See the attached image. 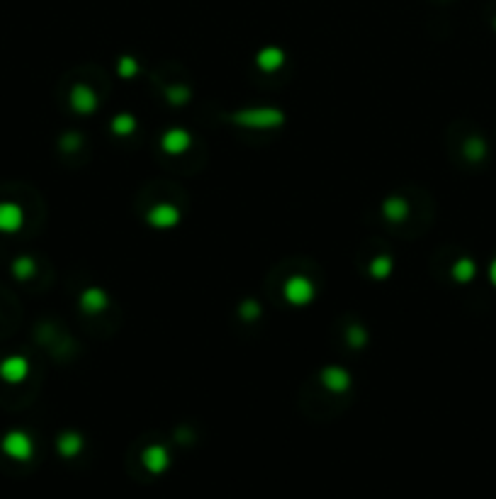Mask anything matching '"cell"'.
<instances>
[{
	"label": "cell",
	"instance_id": "1",
	"mask_svg": "<svg viewBox=\"0 0 496 499\" xmlns=\"http://www.w3.org/2000/svg\"><path fill=\"white\" fill-rule=\"evenodd\" d=\"M285 297H287V302L297 305V307L309 305L314 300V283L304 275H292L285 283Z\"/></svg>",
	"mask_w": 496,
	"mask_h": 499
},
{
	"label": "cell",
	"instance_id": "2",
	"mask_svg": "<svg viewBox=\"0 0 496 499\" xmlns=\"http://www.w3.org/2000/svg\"><path fill=\"white\" fill-rule=\"evenodd\" d=\"M3 451L8 453L10 458H15V461H27V458L32 456L30 436L22 434V431H10L3 439Z\"/></svg>",
	"mask_w": 496,
	"mask_h": 499
},
{
	"label": "cell",
	"instance_id": "3",
	"mask_svg": "<svg viewBox=\"0 0 496 499\" xmlns=\"http://www.w3.org/2000/svg\"><path fill=\"white\" fill-rule=\"evenodd\" d=\"M25 224V212L17 202H0V231L3 234H15Z\"/></svg>",
	"mask_w": 496,
	"mask_h": 499
},
{
	"label": "cell",
	"instance_id": "4",
	"mask_svg": "<svg viewBox=\"0 0 496 499\" xmlns=\"http://www.w3.org/2000/svg\"><path fill=\"white\" fill-rule=\"evenodd\" d=\"M27 375H30V363L22 356H8L3 363H0V378L10 385H17L22 383Z\"/></svg>",
	"mask_w": 496,
	"mask_h": 499
},
{
	"label": "cell",
	"instance_id": "5",
	"mask_svg": "<svg viewBox=\"0 0 496 499\" xmlns=\"http://www.w3.org/2000/svg\"><path fill=\"white\" fill-rule=\"evenodd\" d=\"M146 219H149V224L156 226V229H173V226L180 222V209L175 205H168V202H161V205L151 207Z\"/></svg>",
	"mask_w": 496,
	"mask_h": 499
},
{
	"label": "cell",
	"instance_id": "6",
	"mask_svg": "<svg viewBox=\"0 0 496 499\" xmlns=\"http://www.w3.org/2000/svg\"><path fill=\"white\" fill-rule=\"evenodd\" d=\"M71 105H73V110L81 112V115H90V112H95V107H98V98H95V93L88 86H76L71 93Z\"/></svg>",
	"mask_w": 496,
	"mask_h": 499
},
{
	"label": "cell",
	"instance_id": "7",
	"mask_svg": "<svg viewBox=\"0 0 496 499\" xmlns=\"http://www.w3.org/2000/svg\"><path fill=\"white\" fill-rule=\"evenodd\" d=\"M161 144H163V149L168 151V154L180 156V154H185L187 151V146L192 144V139H190V134H187L185 129H170V132L163 134Z\"/></svg>",
	"mask_w": 496,
	"mask_h": 499
},
{
	"label": "cell",
	"instance_id": "8",
	"mask_svg": "<svg viewBox=\"0 0 496 499\" xmlns=\"http://www.w3.org/2000/svg\"><path fill=\"white\" fill-rule=\"evenodd\" d=\"M321 380L329 390H334V393H346V390L351 388V375L338 366L326 368V371L321 373Z\"/></svg>",
	"mask_w": 496,
	"mask_h": 499
},
{
	"label": "cell",
	"instance_id": "9",
	"mask_svg": "<svg viewBox=\"0 0 496 499\" xmlns=\"http://www.w3.org/2000/svg\"><path fill=\"white\" fill-rule=\"evenodd\" d=\"M81 307L85 312H102L107 307V295L100 290V287H90V290L83 292L81 297Z\"/></svg>",
	"mask_w": 496,
	"mask_h": 499
},
{
	"label": "cell",
	"instance_id": "10",
	"mask_svg": "<svg viewBox=\"0 0 496 499\" xmlns=\"http://www.w3.org/2000/svg\"><path fill=\"white\" fill-rule=\"evenodd\" d=\"M285 64V54L275 47H268L258 54V66L263 71H275Z\"/></svg>",
	"mask_w": 496,
	"mask_h": 499
},
{
	"label": "cell",
	"instance_id": "11",
	"mask_svg": "<svg viewBox=\"0 0 496 499\" xmlns=\"http://www.w3.org/2000/svg\"><path fill=\"white\" fill-rule=\"evenodd\" d=\"M385 217L387 219H392V222H399V219H404L409 214V205L402 200V197H392V200H387L385 202Z\"/></svg>",
	"mask_w": 496,
	"mask_h": 499
},
{
	"label": "cell",
	"instance_id": "12",
	"mask_svg": "<svg viewBox=\"0 0 496 499\" xmlns=\"http://www.w3.org/2000/svg\"><path fill=\"white\" fill-rule=\"evenodd\" d=\"M282 120V115L277 110H253V112H248L246 115V122L248 124H253V122H260V124H277Z\"/></svg>",
	"mask_w": 496,
	"mask_h": 499
},
{
	"label": "cell",
	"instance_id": "13",
	"mask_svg": "<svg viewBox=\"0 0 496 499\" xmlns=\"http://www.w3.org/2000/svg\"><path fill=\"white\" fill-rule=\"evenodd\" d=\"M475 273H477V268H475V263H472L470 258H460L458 263L453 265V275H455V280H460V283L472 280Z\"/></svg>",
	"mask_w": 496,
	"mask_h": 499
},
{
	"label": "cell",
	"instance_id": "14",
	"mask_svg": "<svg viewBox=\"0 0 496 499\" xmlns=\"http://www.w3.org/2000/svg\"><path fill=\"white\" fill-rule=\"evenodd\" d=\"M136 127L134 117L132 115H117L115 120H112V132L119 134V137H127V134H132Z\"/></svg>",
	"mask_w": 496,
	"mask_h": 499
},
{
	"label": "cell",
	"instance_id": "15",
	"mask_svg": "<svg viewBox=\"0 0 496 499\" xmlns=\"http://www.w3.org/2000/svg\"><path fill=\"white\" fill-rule=\"evenodd\" d=\"M13 273H15L17 278H20V280H25V278L34 275V261H32V258H27V256L17 258L15 263H13Z\"/></svg>",
	"mask_w": 496,
	"mask_h": 499
},
{
	"label": "cell",
	"instance_id": "16",
	"mask_svg": "<svg viewBox=\"0 0 496 499\" xmlns=\"http://www.w3.org/2000/svg\"><path fill=\"white\" fill-rule=\"evenodd\" d=\"M390 270H392V261H390V258H385V256L375 258L373 263H370V273H373L375 278H385V275H390Z\"/></svg>",
	"mask_w": 496,
	"mask_h": 499
},
{
	"label": "cell",
	"instance_id": "17",
	"mask_svg": "<svg viewBox=\"0 0 496 499\" xmlns=\"http://www.w3.org/2000/svg\"><path fill=\"white\" fill-rule=\"evenodd\" d=\"M59 448L64 453H76L78 448H81V439H78V436H73V434H66V436H61Z\"/></svg>",
	"mask_w": 496,
	"mask_h": 499
},
{
	"label": "cell",
	"instance_id": "18",
	"mask_svg": "<svg viewBox=\"0 0 496 499\" xmlns=\"http://www.w3.org/2000/svg\"><path fill=\"white\" fill-rule=\"evenodd\" d=\"M119 73H122L124 78L134 76V73H136V61L132 59V56H124V59L119 61Z\"/></svg>",
	"mask_w": 496,
	"mask_h": 499
},
{
	"label": "cell",
	"instance_id": "19",
	"mask_svg": "<svg viewBox=\"0 0 496 499\" xmlns=\"http://www.w3.org/2000/svg\"><path fill=\"white\" fill-rule=\"evenodd\" d=\"M467 156H470V158H482L484 156V144H482L480 139L467 141Z\"/></svg>",
	"mask_w": 496,
	"mask_h": 499
},
{
	"label": "cell",
	"instance_id": "20",
	"mask_svg": "<svg viewBox=\"0 0 496 499\" xmlns=\"http://www.w3.org/2000/svg\"><path fill=\"white\" fill-rule=\"evenodd\" d=\"M489 278H492V283L496 285V258H494V263L489 265Z\"/></svg>",
	"mask_w": 496,
	"mask_h": 499
}]
</instances>
